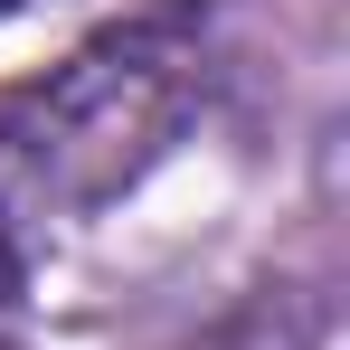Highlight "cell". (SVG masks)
<instances>
[{"label":"cell","mask_w":350,"mask_h":350,"mask_svg":"<svg viewBox=\"0 0 350 350\" xmlns=\"http://www.w3.org/2000/svg\"><path fill=\"white\" fill-rule=\"evenodd\" d=\"M208 95V57L189 19H123L95 29L66 66L0 105V171L38 208H105L180 142Z\"/></svg>","instance_id":"6da1fadb"},{"label":"cell","mask_w":350,"mask_h":350,"mask_svg":"<svg viewBox=\"0 0 350 350\" xmlns=\"http://www.w3.org/2000/svg\"><path fill=\"white\" fill-rule=\"evenodd\" d=\"M19 303V246H10V228H0V312Z\"/></svg>","instance_id":"7a4b0ae2"},{"label":"cell","mask_w":350,"mask_h":350,"mask_svg":"<svg viewBox=\"0 0 350 350\" xmlns=\"http://www.w3.org/2000/svg\"><path fill=\"white\" fill-rule=\"evenodd\" d=\"M0 10H19V0H0Z\"/></svg>","instance_id":"3957f363"}]
</instances>
